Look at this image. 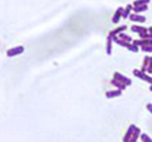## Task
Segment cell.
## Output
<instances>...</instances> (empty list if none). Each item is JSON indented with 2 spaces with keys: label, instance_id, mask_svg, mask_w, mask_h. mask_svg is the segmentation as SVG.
I'll use <instances>...</instances> for the list:
<instances>
[{
  "label": "cell",
  "instance_id": "21",
  "mask_svg": "<svg viewBox=\"0 0 152 142\" xmlns=\"http://www.w3.org/2000/svg\"><path fill=\"white\" fill-rule=\"evenodd\" d=\"M150 91H152V85L150 86Z\"/></svg>",
  "mask_w": 152,
  "mask_h": 142
},
{
  "label": "cell",
  "instance_id": "11",
  "mask_svg": "<svg viewBox=\"0 0 152 142\" xmlns=\"http://www.w3.org/2000/svg\"><path fill=\"white\" fill-rule=\"evenodd\" d=\"M132 8H133V5H127V7H126V8L124 9V11H122V17H124V18H126V17L129 16V13H130Z\"/></svg>",
  "mask_w": 152,
  "mask_h": 142
},
{
  "label": "cell",
  "instance_id": "20",
  "mask_svg": "<svg viewBox=\"0 0 152 142\" xmlns=\"http://www.w3.org/2000/svg\"><path fill=\"white\" fill-rule=\"evenodd\" d=\"M149 32H150V33H152V26H151V28H149Z\"/></svg>",
  "mask_w": 152,
  "mask_h": 142
},
{
  "label": "cell",
  "instance_id": "15",
  "mask_svg": "<svg viewBox=\"0 0 152 142\" xmlns=\"http://www.w3.org/2000/svg\"><path fill=\"white\" fill-rule=\"evenodd\" d=\"M111 42H112V38L109 36L108 37V45H106V52H108V54H111Z\"/></svg>",
  "mask_w": 152,
  "mask_h": 142
},
{
  "label": "cell",
  "instance_id": "1",
  "mask_svg": "<svg viewBox=\"0 0 152 142\" xmlns=\"http://www.w3.org/2000/svg\"><path fill=\"white\" fill-rule=\"evenodd\" d=\"M114 79L116 80H118V81H120V83H122V84H125L126 86H129L130 84H132V80L129 79V78H126V77H124L122 75H120L119 72H114Z\"/></svg>",
  "mask_w": 152,
  "mask_h": 142
},
{
  "label": "cell",
  "instance_id": "2",
  "mask_svg": "<svg viewBox=\"0 0 152 142\" xmlns=\"http://www.w3.org/2000/svg\"><path fill=\"white\" fill-rule=\"evenodd\" d=\"M136 126L135 125H130L129 126V129H128V132H127V134L125 135V138H124V142H129L130 141V139L133 138V135H134V133H135V131H136Z\"/></svg>",
  "mask_w": 152,
  "mask_h": 142
},
{
  "label": "cell",
  "instance_id": "5",
  "mask_svg": "<svg viewBox=\"0 0 152 142\" xmlns=\"http://www.w3.org/2000/svg\"><path fill=\"white\" fill-rule=\"evenodd\" d=\"M129 20L133 21V22H140V23H143V22H145L147 18H145L144 16L139 15V14H130V15H129Z\"/></svg>",
  "mask_w": 152,
  "mask_h": 142
},
{
  "label": "cell",
  "instance_id": "4",
  "mask_svg": "<svg viewBox=\"0 0 152 142\" xmlns=\"http://www.w3.org/2000/svg\"><path fill=\"white\" fill-rule=\"evenodd\" d=\"M134 75H135L136 77L142 78V79H144V80H147V81H149V83H151L152 84V78L151 77H149V76H147L144 72H142V71H140V70H134Z\"/></svg>",
  "mask_w": 152,
  "mask_h": 142
},
{
  "label": "cell",
  "instance_id": "17",
  "mask_svg": "<svg viewBox=\"0 0 152 142\" xmlns=\"http://www.w3.org/2000/svg\"><path fill=\"white\" fill-rule=\"evenodd\" d=\"M141 139H142V141L143 142H152V139L149 138L148 134H142V135H141Z\"/></svg>",
  "mask_w": 152,
  "mask_h": 142
},
{
  "label": "cell",
  "instance_id": "6",
  "mask_svg": "<svg viewBox=\"0 0 152 142\" xmlns=\"http://www.w3.org/2000/svg\"><path fill=\"white\" fill-rule=\"evenodd\" d=\"M132 31H133V32L140 33V36H143V34L148 33L149 30H148L147 28H142V26H139V25H133V26H132Z\"/></svg>",
  "mask_w": 152,
  "mask_h": 142
},
{
  "label": "cell",
  "instance_id": "12",
  "mask_svg": "<svg viewBox=\"0 0 152 142\" xmlns=\"http://www.w3.org/2000/svg\"><path fill=\"white\" fill-rule=\"evenodd\" d=\"M119 39H121V40H124V41H126V42H132V41H133L132 37H129L128 34H125V33H120V34H119Z\"/></svg>",
  "mask_w": 152,
  "mask_h": 142
},
{
  "label": "cell",
  "instance_id": "13",
  "mask_svg": "<svg viewBox=\"0 0 152 142\" xmlns=\"http://www.w3.org/2000/svg\"><path fill=\"white\" fill-rule=\"evenodd\" d=\"M147 9H148L147 6H139V7H134V8H133V10H134L135 14H139V13L144 11V10H147Z\"/></svg>",
  "mask_w": 152,
  "mask_h": 142
},
{
  "label": "cell",
  "instance_id": "10",
  "mask_svg": "<svg viewBox=\"0 0 152 142\" xmlns=\"http://www.w3.org/2000/svg\"><path fill=\"white\" fill-rule=\"evenodd\" d=\"M111 84L114 85V86H117V87H119L120 91H122V90L126 88V85H125V84H122V83H120V81H118V80H116V79H112V80H111Z\"/></svg>",
  "mask_w": 152,
  "mask_h": 142
},
{
  "label": "cell",
  "instance_id": "7",
  "mask_svg": "<svg viewBox=\"0 0 152 142\" xmlns=\"http://www.w3.org/2000/svg\"><path fill=\"white\" fill-rule=\"evenodd\" d=\"M122 11H124V8H122V7H119V8L117 9V11H116V14H114V16H113V18H112V22H113V23H118V22H119L120 17H122Z\"/></svg>",
  "mask_w": 152,
  "mask_h": 142
},
{
  "label": "cell",
  "instance_id": "9",
  "mask_svg": "<svg viewBox=\"0 0 152 142\" xmlns=\"http://www.w3.org/2000/svg\"><path fill=\"white\" fill-rule=\"evenodd\" d=\"M126 29H127V26H126V25H121V26H119L118 29H116V30L111 31V32H110V36L112 37L113 34H117V33H119V34H120V33H122V31H124V30H126Z\"/></svg>",
  "mask_w": 152,
  "mask_h": 142
},
{
  "label": "cell",
  "instance_id": "8",
  "mask_svg": "<svg viewBox=\"0 0 152 142\" xmlns=\"http://www.w3.org/2000/svg\"><path fill=\"white\" fill-rule=\"evenodd\" d=\"M121 95V91L120 90H118V91H111V92H108L106 94H105V96L106 98H114V96H120Z\"/></svg>",
  "mask_w": 152,
  "mask_h": 142
},
{
  "label": "cell",
  "instance_id": "16",
  "mask_svg": "<svg viewBox=\"0 0 152 142\" xmlns=\"http://www.w3.org/2000/svg\"><path fill=\"white\" fill-rule=\"evenodd\" d=\"M140 129H136V131H135V133H134V135H133V138L130 139V141L129 142H136V140H137V137L140 135Z\"/></svg>",
  "mask_w": 152,
  "mask_h": 142
},
{
  "label": "cell",
  "instance_id": "19",
  "mask_svg": "<svg viewBox=\"0 0 152 142\" xmlns=\"http://www.w3.org/2000/svg\"><path fill=\"white\" fill-rule=\"evenodd\" d=\"M147 108L149 109V111H150V112L152 114V104H151V103H149V104L147 106Z\"/></svg>",
  "mask_w": 152,
  "mask_h": 142
},
{
  "label": "cell",
  "instance_id": "18",
  "mask_svg": "<svg viewBox=\"0 0 152 142\" xmlns=\"http://www.w3.org/2000/svg\"><path fill=\"white\" fill-rule=\"evenodd\" d=\"M142 50L143 52H152V46H143Z\"/></svg>",
  "mask_w": 152,
  "mask_h": 142
},
{
  "label": "cell",
  "instance_id": "3",
  "mask_svg": "<svg viewBox=\"0 0 152 142\" xmlns=\"http://www.w3.org/2000/svg\"><path fill=\"white\" fill-rule=\"evenodd\" d=\"M23 50H24V47H22V46H18V47H15V48L8 49V50H7V55L10 57V56H14V55L21 54Z\"/></svg>",
  "mask_w": 152,
  "mask_h": 142
},
{
  "label": "cell",
  "instance_id": "14",
  "mask_svg": "<svg viewBox=\"0 0 152 142\" xmlns=\"http://www.w3.org/2000/svg\"><path fill=\"white\" fill-rule=\"evenodd\" d=\"M149 3V0H141V1H135L134 2V7H139V6H147Z\"/></svg>",
  "mask_w": 152,
  "mask_h": 142
}]
</instances>
